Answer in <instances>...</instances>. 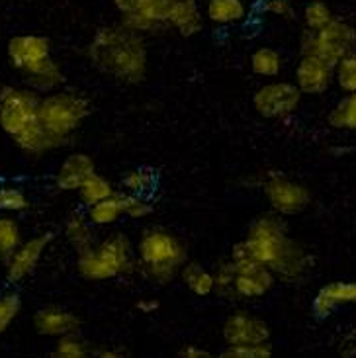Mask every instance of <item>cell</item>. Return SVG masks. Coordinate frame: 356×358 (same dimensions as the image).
I'll list each match as a JSON object with an SVG mask.
<instances>
[{"mask_svg":"<svg viewBox=\"0 0 356 358\" xmlns=\"http://www.w3.org/2000/svg\"><path fill=\"white\" fill-rule=\"evenodd\" d=\"M243 241L252 259L269 266L276 280H306L315 264V257L308 247L290 235L282 215L274 212L264 213L250 223Z\"/></svg>","mask_w":356,"mask_h":358,"instance_id":"1","label":"cell"},{"mask_svg":"<svg viewBox=\"0 0 356 358\" xmlns=\"http://www.w3.org/2000/svg\"><path fill=\"white\" fill-rule=\"evenodd\" d=\"M87 57L98 73L124 85H139L147 77L149 49L145 36L125 24L98 28L87 45Z\"/></svg>","mask_w":356,"mask_h":358,"instance_id":"2","label":"cell"},{"mask_svg":"<svg viewBox=\"0 0 356 358\" xmlns=\"http://www.w3.org/2000/svg\"><path fill=\"white\" fill-rule=\"evenodd\" d=\"M186 261L184 243L164 227H147L135 243V271L159 286L176 280Z\"/></svg>","mask_w":356,"mask_h":358,"instance_id":"3","label":"cell"},{"mask_svg":"<svg viewBox=\"0 0 356 358\" xmlns=\"http://www.w3.org/2000/svg\"><path fill=\"white\" fill-rule=\"evenodd\" d=\"M77 271L88 282H108L135 272V245L124 233L97 239L87 251L77 252Z\"/></svg>","mask_w":356,"mask_h":358,"instance_id":"4","label":"cell"},{"mask_svg":"<svg viewBox=\"0 0 356 358\" xmlns=\"http://www.w3.org/2000/svg\"><path fill=\"white\" fill-rule=\"evenodd\" d=\"M90 112L92 102L87 94L71 88H59L41 96L38 120L59 149L83 127Z\"/></svg>","mask_w":356,"mask_h":358,"instance_id":"5","label":"cell"},{"mask_svg":"<svg viewBox=\"0 0 356 358\" xmlns=\"http://www.w3.org/2000/svg\"><path fill=\"white\" fill-rule=\"evenodd\" d=\"M350 51H356V28L350 22L337 16L325 28L315 31L306 29L299 39L301 55H315L333 67L339 59H343Z\"/></svg>","mask_w":356,"mask_h":358,"instance_id":"6","label":"cell"},{"mask_svg":"<svg viewBox=\"0 0 356 358\" xmlns=\"http://www.w3.org/2000/svg\"><path fill=\"white\" fill-rule=\"evenodd\" d=\"M39 96L28 85L0 87V129L12 139L38 122Z\"/></svg>","mask_w":356,"mask_h":358,"instance_id":"7","label":"cell"},{"mask_svg":"<svg viewBox=\"0 0 356 358\" xmlns=\"http://www.w3.org/2000/svg\"><path fill=\"white\" fill-rule=\"evenodd\" d=\"M260 188L269 202L270 210L278 213L282 217L298 215L309 203H311V194L308 186H304L298 180L290 178L278 171H269L260 178Z\"/></svg>","mask_w":356,"mask_h":358,"instance_id":"8","label":"cell"},{"mask_svg":"<svg viewBox=\"0 0 356 358\" xmlns=\"http://www.w3.org/2000/svg\"><path fill=\"white\" fill-rule=\"evenodd\" d=\"M301 92L294 80L270 78L252 94V108L266 120H290L299 110Z\"/></svg>","mask_w":356,"mask_h":358,"instance_id":"9","label":"cell"},{"mask_svg":"<svg viewBox=\"0 0 356 358\" xmlns=\"http://www.w3.org/2000/svg\"><path fill=\"white\" fill-rule=\"evenodd\" d=\"M51 243H53V235L48 231L24 239L18 249L10 255L8 261L4 262V272L10 284H22L28 280L38 271Z\"/></svg>","mask_w":356,"mask_h":358,"instance_id":"10","label":"cell"},{"mask_svg":"<svg viewBox=\"0 0 356 358\" xmlns=\"http://www.w3.org/2000/svg\"><path fill=\"white\" fill-rule=\"evenodd\" d=\"M232 294L229 300H260L272 292L276 284V276L269 266L257 261L235 264Z\"/></svg>","mask_w":356,"mask_h":358,"instance_id":"11","label":"cell"},{"mask_svg":"<svg viewBox=\"0 0 356 358\" xmlns=\"http://www.w3.org/2000/svg\"><path fill=\"white\" fill-rule=\"evenodd\" d=\"M51 57H53L51 41L43 36L20 34V36L10 38L6 43V59H8L10 67L18 71L22 77Z\"/></svg>","mask_w":356,"mask_h":358,"instance_id":"12","label":"cell"},{"mask_svg":"<svg viewBox=\"0 0 356 358\" xmlns=\"http://www.w3.org/2000/svg\"><path fill=\"white\" fill-rule=\"evenodd\" d=\"M270 335L269 323L250 311H233L223 321L222 337L225 345H262L270 343Z\"/></svg>","mask_w":356,"mask_h":358,"instance_id":"13","label":"cell"},{"mask_svg":"<svg viewBox=\"0 0 356 358\" xmlns=\"http://www.w3.org/2000/svg\"><path fill=\"white\" fill-rule=\"evenodd\" d=\"M174 0H137L131 12L122 16V24L141 36H155L169 29V14Z\"/></svg>","mask_w":356,"mask_h":358,"instance_id":"14","label":"cell"},{"mask_svg":"<svg viewBox=\"0 0 356 358\" xmlns=\"http://www.w3.org/2000/svg\"><path fill=\"white\" fill-rule=\"evenodd\" d=\"M294 85L304 96H321L333 85V65L315 55H299L294 67Z\"/></svg>","mask_w":356,"mask_h":358,"instance_id":"15","label":"cell"},{"mask_svg":"<svg viewBox=\"0 0 356 358\" xmlns=\"http://www.w3.org/2000/svg\"><path fill=\"white\" fill-rule=\"evenodd\" d=\"M31 323H34V329L38 335L53 341L61 339L69 333H77L80 327V320L77 317V313L69 308L57 306V303H48V306L39 308L34 313Z\"/></svg>","mask_w":356,"mask_h":358,"instance_id":"16","label":"cell"},{"mask_svg":"<svg viewBox=\"0 0 356 358\" xmlns=\"http://www.w3.org/2000/svg\"><path fill=\"white\" fill-rule=\"evenodd\" d=\"M356 303V280H335L321 286L311 300V311L318 320H327L339 308Z\"/></svg>","mask_w":356,"mask_h":358,"instance_id":"17","label":"cell"},{"mask_svg":"<svg viewBox=\"0 0 356 358\" xmlns=\"http://www.w3.org/2000/svg\"><path fill=\"white\" fill-rule=\"evenodd\" d=\"M97 173L92 157L87 153H69L55 171V186L61 192H77L88 176Z\"/></svg>","mask_w":356,"mask_h":358,"instance_id":"18","label":"cell"},{"mask_svg":"<svg viewBox=\"0 0 356 358\" xmlns=\"http://www.w3.org/2000/svg\"><path fill=\"white\" fill-rule=\"evenodd\" d=\"M204 10L196 0H174L169 14V29L183 38L198 36L204 28Z\"/></svg>","mask_w":356,"mask_h":358,"instance_id":"19","label":"cell"},{"mask_svg":"<svg viewBox=\"0 0 356 358\" xmlns=\"http://www.w3.org/2000/svg\"><path fill=\"white\" fill-rule=\"evenodd\" d=\"M249 16V6L245 0H208L204 6V18L213 26L227 28L245 22Z\"/></svg>","mask_w":356,"mask_h":358,"instance_id":"20","label":"cell"},{"mask_svg":"<svg viewBox=\"0 0 356 358\" xmlns=\"http://www.w3.org/2000/svg\"><path fill=\"white\" fill-rule=\"evenodd\" d=\"M22 78H24V85H28L31 90H36L39 96L55 92L59 88L65 87V71L53 57L48 59L45 63H41L34 71H29L28 75H24Z\"/></svg>","mask_w":356,"mask_h":358,"instance_id":"21","label":"cell"},{"mask_svg":"<svg viewBox=\"0 0 356 358\" xmlns=\"http://www.w3.org/2000/svg\"><path fill=\"white\" fill-rule=\"evenodd\" d=\"M87 217L94 227H112L125 217V196L120 190L87 208Z\"/></svg>","mask_w":356,"mask_h":358,"instance_id":"22","label":"cell"},{"mask_svg":"<svg viewBox=\"0 0 356 358\" xmlns=\"http://www.w3.org/2000/svg\"><path fill=\"white\" fill-rule=\"evenodd\" d=\"M97 227L90 223V220L87 217V213L83 212H73L65 220V225H63V233H65V239L69 241V245L75 249V252L87 251L88 247H92L94 241H97Z\"/></svg>","mask_w":356,"mask_h":358,"instance_id":"23","label":"cell"},{"mask_svg":"<svg viewBox=\"0 0 356 358\" xmlns=\"http://www.w3.org/2000/svg\"><path fill=\"white\" fill-rule=\"evenodd\" d=\"M178 278L198 298H208V296L215 294V274L208 268H204L200 262H184Z\"/></svg>","mask_w":356,"mask_h":358,"instance_id":"24","label":"cell"},{"mask_svg":"<svg viewBox=\"0 0 356 358\" xmlns=\"http://www.w3.org/2000/svg\"><path fill=\"white\" fill-rule=\"evenodd\" d=\"M12 141H14V145L18 147L24 155L29 157H43L48 155L49 151L57 149L55 141H53V139L49 137L48 131L41 127L39 120L34 126H29L26 131H22L20 136L12 137Z\"/></svg>","mask_w":356,"mask_h":358,"instance_id":"25","label":"cell"},{"mask_svg":"<svg viewBox=\"0 0 356 358\" xmlns=\"http://www.w3.org/2000/svg\"><path fill=\"white\" fill-rule=\"evenodd\" d=\"M250 71L260 78H278L284 71V57L278 49L259 48L250 53Z\"/></svg>","mask_w":356,"mask_h":358,"instance_id":"26","label":"cell"},{"mask_svg":"<svg viewBox=\"0 0 356 358\" xmlns=\"http://www.w3.org/2000/svg\"><path fill=\"white\" fill-rule=\"evenodd\" d=\"M157 186V173L153 166H137L127 171L120 180V192L134 196H149Z\"/></svg>","mask_w":356,"mask_h":358,"instance_id":"27","label":"cell"},{"mask_svg":"<svg viewBox=\"0 0 356 358\" xmlns=\"http://www.w3.org/2000/svg\"><path fill=\"white\" fill-rule=\"evenodd\" d=\"M329 126L339 131H356V92H345L329 110Z\"/></svg>","mask_w":356,"mask_h":358,"instance_id":"28","label":"cell"},{"mask_svg":"<svg viewBox=\"0 0 356 358\" xmlns=\"http://www.w3.org/2000/svg\"><path fill=\"white\" fill-rule=\"evenodd\" d=\"M24 241V231L16 217L10 213L0 215V264L8 261L10 255L18 249Z\"/></svg>","mask_w":356,"mask_h":358,"instance_id":"29","label":"cell"},{"mask_svg":"<svg viewBox=\"0 0 356 358\" xmlns=\"http://www.w3.org/2000/svg\"><path fill=\"white\" fill-rule=\"evenodd\" d=\"M114 192H118L114 182L106 178L104 175H100V173H94V175H90L85 180V184L80 186L77 190V196L80 203L88 208V206H92V203L100 202V200H104L108 196H112Z\"/></svg>","mask_w":356,"mask_h":358,"instance_id":"30","label":"cell"},{"mask_svg":"<svg viewBox=\"0 0 356 358\" xmlns=\"http://www.w3.org/2000/svg\"><path fill=\"white\" fill-rule=\"evenodd\" d=\"M92 347L77 333H69L55 341L51 357L53 358H88L92 357Z\"/></svg>","mask_w":356,"mask_h":358,"instance_id":"31","label":"cell"},{"mask_svg":"<svg viewBox=\"0 0 356 358\" xmlns=\"http://www.w3.org/2000/svg\"><path fill=\"white\" fill-rule=\"evenodd\" d=\"M333 83L337 85L343 94L345 92H356V51H350L335 63Z\"/></svg>","mask_w":356,"mask_h":358,"instance_id":"32","label":"cell"},{"mask_svg":"<svg viewBox=\"0 0 356 358\" xmlns=\"http://www.w3.org/2000/svg\"><path fill=\"white\" fill-rule=\"evenodd\" d=\"M333 18H335L333 10L329 8V4L323 0H308V4L304 6V12H301L304 28L308 31L325 28Z\"/></svg>","mask_w":356,"mask_h":358,"instance_id":"33","label":"cell"},{"mask_svg":"<svg viewBox=\"0 0 356 358\" xmlns=\"http://www.w3.org/2000/svg\"><path fill=\"white\" fill-rule=\"evenodd\" d=\"M29 208V196L20 186L0 184V213H24Z\"/></svg>","mask_w":356,"mask_h":358,"instance_id":"34","label":"cell"},{"mask_svg":"<svg viewBox=\"0 0 356 358\" xmlns=\"http://www.w3.org/2000/svg\"><path fill=\"white\" fill-rule=\"evenodd\" d=\"M22 313V298L16 292H2L0 294V335L14 325Z\"/></svg>","mask_w":356,"mask_h":358,"instance_id":"35","label":"cell"},{"mask_svg":"<svg viewBox=\"0 0 356 358\" xmlns=\"http://www.w3.org/2000/svg\"><path fill=\"white\" fill-rule=\"evenodd\" d=\"M223 358H270L272 347L270 343L262 345H225L222 352Z\"/></svg>","mask_w":356,"mask_h":358,"instance_id":"36","label":"cell"},{"mask_svg":"<svg viewBox=\"0 0 356 358\" xmlns=\"http://www.w3.org/2000/svg\"><path fill=\"white\" fill-rule=\"evenodd\" d=\"M125 196V217L141 222L147 220L153 213V202L149 196H134V194H124Z\"/></svg>","mask_w":356,"mask_h":358,"instance_id":"37","label":"cell"},{"mask_svg":"<svg viewBox=\"0 0 356 358\" xmlns=\"http://www.w3.org/2000/svg\"><path fill=\"white\" fill-rule=\"evenodd\" d=\"M260 12L270 18L292 20L296 16V0H260Z\"/></svg>","mask_w":356,"mask_h":358,"instance_id":"38","label":"cell"},{"mask_svg":"<svg viewBox=\"0 0 356 358\" xmlns=\"http://www.w3.org/2000/svg\"><path fill=\"white\" fill-rule=\"evenodd\" d=\"M178 357L180 358H210L212 352L210 350L202 349L198 345H184L183 349L178 350Z\"/></svg>","mask_w":356,"mask_h":358,"instance_id":"39","label":"cell"},{"mask_svg":"<svg viewBox=\"0 0 356 358\" xmlns=\"http://www.w3.org/2000/svg\"><path fill=\"white\" fill-rule=\"evenodd\" d=\"M135 308H137L139 313H143V315H153V313L161 310V301L157 300V298H141V300L137 301Z\"/></svg>","mask_w":356,"mask_h":358,"instance_id":"40","label":"cell"},{"mask_svg":"<svg viewBox=\"0 0 356 358\" xmlns=\"http://www.w3.org/2000/svg\"><path fill=\"white\" fill-rule=\"evenodd\" d=\"M92 355L100 358H124L125 350L120 347H100V349L92 350Z\"/></svg>","mask_w":356,"mask_h":358,"instance_id":"41","label":"cell"},{"mask_svg":"<svg viewBox=\"0 0 356 358\" xmlns=\"http://www.w3.org/2000/svg\"><path fill=\"white\" fill-rule=\"evenodd\" d=\"M110 4L120 12V16H124V14L134 10V6L137 4V0H110Z\"/></svg>","mask_w":356,"mask_h":358,"instance_id":"42","label":"cell"}]
</instances>
